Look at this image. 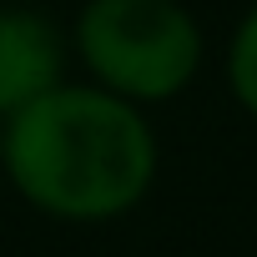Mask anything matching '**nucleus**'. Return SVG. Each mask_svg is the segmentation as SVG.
Masks as SVG:
<instances>
[{
	"instance_id": "2",
	"label": "nucleus",
	"mask_w": 257,
	"mask_h": 257,
	"mask_svg": "<svg viewBox=\"0 0 257 257\" xmlns=\"http://www.w3.org/2000/svg\"><path fill=\"white\" fill-rule=\"evenodd\" d=\"M81 51L111 91L167 101L192 81L202 36L177 0H91L81 16Z\"/></svg>"
},
{
	"instance_id": "3",
	"label": "nucleus",
	"mask_w": 257,
	"mask_h": 257,
	"mask_svg": "<svg viewBox=\"0 0 257 257\" xmlns=\"http://www.w3.org/2000/svg\"><path fill=\"white\" fill-rule=\"evenodd\" d=\"M61 81V46L41 16L0 11V111L21 116Z\"/></svg>"
},
{
	"instance_id": "1",
	"label": "nucleus",
	"mask_w": 257,
	"mask_h": 257,
	"mask_svg": "<svg viewBox=\"0 0 257 257\" xmlns=\"http://www.w3.org/2000/svg\"><path fill=\"white\" fill-rule=\"evenodd\" d=\"M6 162L16 187L56 217H116L157 172L147 121L106 91L56 86L11 121Z\"/></svg>"
},
{
	"instance_id": "4",
	"label": "nucleus",
	"mask_w": 257,
	"mask_h": 257,
	"mask_svg": "<svg viewBox=\"0 0 257 257\" xmlns=\"http://www.w3.org/2000/svg\"><path fill=\"white\" fill-rule=\"evenodd\" d=\"M227 76H232L237 101L257 116V6L237 26V41H232V56H227Z\"/></svg>"
}]
</instances>
